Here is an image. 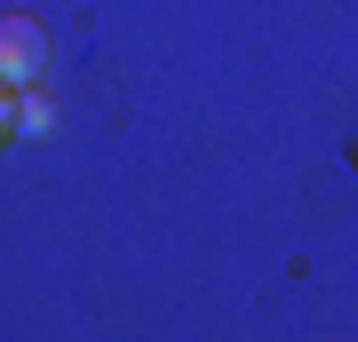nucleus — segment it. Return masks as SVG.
<instances>
[{
	"label": "nucleus",
	"instance_id": "obj_1",
	"mask_svg": "<svg viewBox=\"0 0 358 342\" xmlns=\"http://www.w3.org/2000/svg\"><path fill=\"white\" fill-rule=\"evenodd\" d=\"M48 72V32L32 16H0V88H32Z\"/></svg>",
	"mask_w": 358,
	"mask_h": 342
},
{
	"label": "nucleus",
	"instance_id": "obj_2",
	"mask_svg": "<svg viewBox=\"0 0 358 342\" xmlns=\"http://www.w3.org/2000/svg\"><path fill=\"white\" fill-rule=\"evenodd\" d=\"M48 127H56L48 104H40V96H16V136H48Z\"/></svg>",
	"mask_w": 358,
	"mask_h": 342
},
{
	"label": "nucleus",
	"instance_id": "obj_3",
	"mask_svg": "<svg viewBox=\"0 0 358 342\" xmlns=\"http://www.w3.org/2000/svg\"><path fill=\"white\" fill-rule=\"evenodd\" d=\"M16 136V88H0V143Z\"/></svg>",
	"mask_w": 358,
	"mask_h": 342
}]
</instances>
